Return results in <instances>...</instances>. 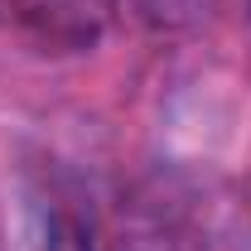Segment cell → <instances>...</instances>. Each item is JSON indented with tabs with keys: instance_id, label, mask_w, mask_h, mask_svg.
Masks as SVG:
<instances>
[{
	"instance_id": "1",
	"label": "cell",
	"mask_w": 251,
	"mask_h": 251,
	"mask_svg": "<svg viewBox=\"0 0 251 251\" xmlns=\"http://www.w3.org/2000/svg\"><path fill=\"white\" fill-rule=\"evenodd\" d=\"M15 10H20V20H25L44 44L82 49V44H92L97 29H101L106 0H15Z\"/></svg>"
},
{
	"instance_id": "2",
	"label": "cell",
	"mask_w": 251,
	"mask_h": 251,
	"mask_svg": "<svg viewBox=\"0 0 251 251\" xmlns=\"http://www.w3.org/2000/svg\"><path fill=\"white\" fill-rule=\"evenodd\" d=\"M44 251H92V247H87V232H82L73 218H53V222H49V242H44Z\"/></svg>"
},
{
	"instance_id": "3",
	"label": "cell",
	"mask_w": 251,
	"mask_h": 251,
	"mask_svg": "<svg viewBox=\"0 0 251 251\" xmlns=\"http://www.w3.org/2000/svg\"><path fill=\"white\" fill-rule=\"evenodd\" d=\"M126 251V247H121ZM130 251H188V242H169V237H145V242H135Z\"/></svg>"
},
{
	"instance_id": "4",
	"label": "cell",
	"mask_w": 251,
	"mask_h": 251,
	"mask_svg": "<svg viewBox=\"0 0 251 251\" xmlns=\"http://www.w3.org/2000/svg\"><path fill=\"white\" fill-rule=\"evenodd\" d=\"M247 5H251V0H247Z\"/></svg>"
}]
</instances>
